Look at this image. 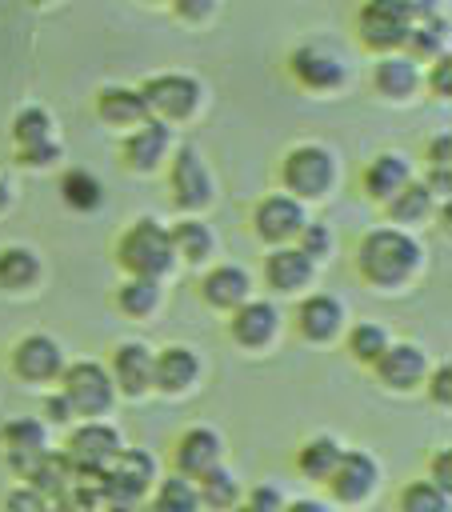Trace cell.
Masks as SVG:
<instances>
[{
  "label": "cell",
  "instance_id": "obj_30",
  "mask_svg": "<svg viewBox=\"0 0 452 512\" xmlns=\"http://www.w3.org/2000/svg\"><path fill=\"white\" fill-rule=\"evenodd\" d=\"M432 208H436V200H432V192L412 176L396 196H388L384 200V216L396 224V228H416V224H424L428 216H432Z\"/></svg>",
  "mask_w": 452,
  "mask_h": 512
},
{
  "label": "cell",
  "instance_id": "obj_19",
  "mask_svg": "<svg viewBox=\"0 0 452 512\" xmlns=\"http://www.w3.org/2000/svg\"><path fill=\"white\" fill-rule=\"evenodd\" d=\"M204 364L196 356V348L188 344H164L160 352H152V392L160 396H184L196 388Z\"/></svg>",
  "mask_w": 452,
  "mask_h": 512
},
{
  "label": "cell",
  "instance_id": "obj_44",
  "mask_svg": "<svg viewBox=\"0 0 452 512\" xmlns=\"http://www.w3.org/2000/svg\"><path fill=\"white\" fill-rule=\"evenodd\" d=\"M244 504L252 508V512H284V492L276 488V484H252L248 488V496H244Z\"/></svg>",
  "mask_w": 452,
  "mask_h": 512
},
{
  "label": "cell",
  "instance_id": "obj_18",
  "mask_svg": "<svg viewBox=\"0 0 452 512\" xmlns=\"http://www.w3.org/2000/svg\"><path fill=\"white\" fill-rule=\"evenodd\" d=\"M108 376L116 384V396L144 400L152 392V348L140 340H120L108 360Z\"/></svg>",
  "mask_w": 452,
  "mask_h": 512
},
{
  "label": "cell",
  "instance_id": "obj_37",
  "mask_svg": "<svg viewBox=\"0 0 452 512\" xmlns=\"http://www.w3.org/2000/svg\"><path fill=\"white\" fill-rule=\"evenodd\" d=\"M444 44H448V16H432V20L408 28L400 52L412 56V60L420 64V60H436V56L444 52Z\"/></svg>",
  "mask_w": 452,
  "mask_h": 512
},
{
  "label": "cell",
  "instance_id": "obj_2",
  "mask_svg": "<svg viewBox=\"0 0 452 512\" xmlns=\"http://www.w3.org/2000/svg\"><path fill=\"white\" fill-rule=\"evenodd\" d=\"M116 264L124 276H152L164 280L176 268L172 236L156 216H136L120 236H116Z\"/></svg>",
  "mask_w": 452,
  "mask_h": 512
},
{
  "label": "cell",
  "instance_id": "obj_56",
  "mask_svg": "<svg viewBox=\"0 0 452 512\" xmlns=\"http://www.w3.org/2000/svg\"><path fill=\"white\" fill-rule=\"evenodd\" d=\"M28 4H36V8H44V4H52V0H28Z\"/></svg>",
  "mask_w": 452,
  "mask_h": 512
},
{
  "label": "cell",
  "instance_id": "obj_17",
  "mask_svg": "<svg viewBox=\"0 0 452 512\" xmlns=\"http://www.w3.org/2000/svg\"><path fill=\"white\" fill-rule=\"evenodd\" d=\"M0 452H4L8 468L24 480L36 468V460L48 452V424L36 416H12L0 428Z\"/></svg>",
  "mask_w": 452,
  "mask_h": 512
},
{
  "label": "cell",
  "instance_id": "obj_26",
  "mask_svg": "<svg viewBox=\"0 0 452 512\" xmlns=\"http://www.w3.org/2000/svg\"><path fill=\"white\" fill-rule=\"evenodd\" d=\"M96 116L112 128H136L140 120H148V104L132 84H104L96 92Z\"/></svg>",
  "mask_w": 452,
  "mask_h": 512
},
{
  "label": "cell",
  "instance_id": "obj_20",
  "mask_svg": "<svg viewBox=\"0 0 452 512\" xmlns=\"http://www.w3.org/2000/svg\"><path fill=\"white\" fill-rule=\"evenodd\" d=\"M344 320H348L344 304L328 292H308L296 304V316H292L300 340H308V344H332L336 336H344Z\"/></svg>",
  "mask_w": 452,
  "mask_h": 512
},
{
  "label": "cell",
  "instance_id": "obj_11",
  "mask_svg": "<svg viewBox=\"0 0 452 512\" xmlns=\"http://www.w3.org/2000/svg\"><path fill=\"white\" fill-rule=\"evenodd\" d=\"M304 220H308L304 200H296V196H288V192H268V196H260L256 208H252V232H256V240L268 244V248L292 244Z\"/></svg>",
  "mask_w": 452,
  "mask_h": 512
},
{
  "label": "cell",
  "instance_id": "obj_43",
  "mask_svg": "<svg viewBox=\"0 0 452 512\" xmlns=\"http://www.w3.org/2000/svg\"><path fill=\"white\" fill-rule=\"evenodd\" d=\"M424 388H428V400H432V404L448 408V404H452V364H448V360H440L436 368H428Z\"/></svg>",
  "mask_w": 452,
  "mask_h": 512
},
{
  "label": "cell",
  "instance_id": "obj_1",
  "mask_svg": "<svg viewBox=\"0 0 452 512\" xmlns=\"http://www.w3.org/2000/svg\"><path fill=\"white\" fill-rule=\"evenodd\" d=\"M352 260H356V272L364 284H372L380 292H396V288L412 284V276L420 272L424 248L408 228L384 224V228H368L356 240Z\"/></svg>",
  "mask_w": 452,
  "mask_h": 512
},
{
  "label": "cell",
  "instance_id": "obj_23",
  "mask_svg": "<svg viewBox=\"0 0 452 512\" xmlns=\"http://www.w3.org/2000/svg\"><path fill=\"white\" fill-rule=\"evenodd\" d=\"M420 84H424V76H420L416 60L404 56V52H384V56L376 60V68H372V88H376L384 100H392V104L412 100V96L420 92Z\"/></svg>",
  "mask_w": 452,
  "mask_h": 512
},
{
  "label": "cell",
  "instance_id": "obj_24",
  "mask_svg": "<svg viewBox=\"0 0 452 512\" xmlns=\"http://www.w3.org/2000/svg\"><path fill=\"white\" fill-rule=\"evenodd\" d=\"M408 180H412V160L404 152H376L364 164V172H360V188L376 204H384L388 196H396Z\"/></svg>",
  "mask_w": 452,
  "mask_h": 512
},
{
  "label": "cell",
  "instance_id": "obj_12",
  "mask_svg": "<svg viewBox=\"0 0 452 512\" xmlns=\"http://www.w3.org/2000/svg\"><path fill=\"white\" fill-rule=\"evenodd\" d=\"M408 20L400 12L396 0H364L360 12H356V36L368 52H400L404 48V36H408Z\"/></svg>",
  "mask_w": 452,
  "mask_h": 512
},
{
  "label": "cell",
  "instance_id": "obj_6",
  "mask_svg": "<svg viewBox=\"0 0 452 512\" xmlns=\"http://www.w3.org/2000/svg\"><path fill=\"white\" fill-rule=\"evenodd\" d=\"M120 448H124L120 428L96 416V420L76 424V428L68 432V440H64L60 452L68 456V464H72L76 472H84V476H100V472L120 456Z\"/></svg>",
  "mask_w": 452,
  "mask_h": 512
},
{
  "label": "cell",
  "instance_id": "obj_52",
  "mask_svg": "<svg viewBox=\"0 0 452 512\" xmlns=\"http://www.w3.org/2000/svg\"><path fill=\"white\" fill-rule=\"evenodd\" d=\"M284 512H328V504L324 500H288Z\"/></svg>",
  "mask_w": 452,
  "mask_h": 512
},
{
  "label": "cell",
  "instance_id": "obj_34",
  "mask_svg": "<svg viewBox=\"0 0 452 512\" xmlns=\"http://www.w3.org/2000/svg\"><path fill=\"white\" fill-rule=\"evenodd\" d=\"M60 200L72 208V212H96L104 204V184L100 176H92L88 168H68L60 172V184H56Z\"/></svg>",
  "mask_w": 452,
  "mask_h": 512
},
{
  "label": "cell",
  "instance_id": "obj_27",
  "mask_svg": "<svg viewBox=\"0 0 452 512\" xmlns=\"http://www.w3.org/2000/svg\"><path fill=\"white\" fill-rule=\"evenodd\" d=\"M44 276V264L36 248L28 244H4L0 248V292H28Z\"/></svg>",
  "mask_w": 452,
  "mask_h": 512
},
{
  "label": "cell",
  "instance_id": "obj_29",
  "mask_svg": "<svg viewBox=\"0 0 452 512\" xmlns=\"http://www.w3.org/2000/svg\"><path fill=\"white\" fill-rule=\"evenodd\" d=\"M340 452H344V444H340L336 436L316 432V436H308V440L296 448V472H300L304 480H312V484H324V480L332 476Z\"/></svg>",
  "mask_w": 452,
  "mask_h": 512
},
{
  "label": "cell",
  "instance_id": "obj_46",
  "mask_svg": "<svg viewBox=\"0 0 452 512\" xmlns=\"http://www.w3.org/2000/svg\"><path fill=\"white\" fill-rule=\"evenodd\" d=\"M72 420H76V412H72L68 396H64V392H48V396H44V424H48V428H52V424H56V428H68Z\"/></svg>",
  "mask_w": 452,
  "mask_h": 512
},
{
  "label": "cell",
  "instance_id": "obj_8",
  "mask_svg": "<svg viewBox=\"0 0 452 512\" xmlns=\"http://www.w3.org/2000/svg\"><path fill=\"white\" fill-rule=\"evenodd\" d=\"M156 480H160L156 456L144 448H120V456L100 472L108 500H120V504H140L156 488Z\"/></svg>",
  "mask_w": 452,
  "mask_h": 512
},
{
  "label": "cell",
  "instance_id": "obj_10",
  "mask_svg": "<svg viewBox=\"0 0 452 512\" xmlns=\"http://www.w3.org/2000/svg\"><path fill=\"white\" fill-rule=\"evenodd\" d=\"M376 484H380V464L364 448H344L340 460H336V468H332V476L324 480L332 504H340V508L364 504L376 492Z\"/></svg>",
  "mask_w": 452,
  "mask_h": 512
},
{
  "label": "cell",
  "instance_id": "obj_32",
  "mask_svg": "<svg viewBox=\"0 0 452 512\" xmlns=\"http://www.w3.org/2000/svg\"><path fill=\"white\" fill-rule=\"evenodd\" d=\"M76 476H84V472H76V468L68 464V456H64V452H52V448H48L24 480H28L44 500H60V496H68V488L76 484Z\"/></svg>",
  "mask_w": 452,
  "mask_h": 512
},
{
  "label": "cell",
  "instance_id": "obj_50",
  "mask_svg": "<svg viewBox=\"0 0 452 512\" xmlns=\"http://www.w3.org/2000/svg\"><path fill=\"white\" fill-rule=\"evenodd\" d=\"M396 4H400L408 24H424V20L440 16V0H396Z\"/></svg>",
  "mask_w": 452,
  "mask_h": 512
},
{
  "label": "cell",
  "instance_id": "obj_16",
  "mask_svg": "<svg viewBox=\"0 0 452 512\" xmlns=\"http://www.w3.org/2000/svg\"><path fill=\"white\" fill-rule=\"evenodd\" d=\"M280 332V308L272 300H256L248 296L240 308L228 312V340L236 348H248V352H260L276 340Z\"/></svg>",
  "mask_w": 452,
  "mask_h": 512
},
{
  "label": "cell",
  "instance_id": "obj_5",
  "mask_svg": "<svg viewBox=\"0 0 452 512\" xmlns=\"http://www.w3.org/2000/svg\"><path fill=\"white\" fill-rule=\"evenodd\" d=\"M140 96L148 104V116L164 120V124H180V120H192L200 100H204V88L196 76H184V72H160V76H148L140 84Z\"/></svg>",
  "mask_w": 452,
  "mask_h": 512
},
{
  "label": "cell",
  "instance_id": "obj_53",
  "mask_svg": "<svg viewBox=\"0 0 452 512\" xmlns=\"http://www.w3.org/2000/svg\"><path fill=\"white\" fill-rule=\"evenodd\" d=\"M52 512H96V508H88V504H80L72 496H60V500H52Z\"/></svg>",
  "mask_w": 452,
  "mask_h": 512
},
{
  "label": "cell",
  "instance_id": "obj_25",
  "mask_svg": "<svg viewBox=\"0 0 452 512\" xmlns=\"http://www.w3.org/2000/svg\"><path fill=\"white\" fill-rule=\"evenodd\" d=\"M252 296V276L240 264H216L200 280V300L216 312H232Z\"/></svg>",
  "mask_w": 452,
  "mask_h": 512
},
{
  "label": "cell",
  "instance_id": "obj_36",
  "mask_svg": "<svg viewBox=\"0 0 452 512\" xmlns=\"http://www.w3.org/2000/svg\"><path fill=\"white\" fill-rule=\"evenodd\" d=\"M148 496H152V512H204L200 496H196V480H188L180 472L156 480V488Z\"/></svg>",
  "mask_w": 452,
  "mask_h": 512
},
{
  "label": "cell",
  "instance_id": "obj_55",
  "mask_svg": "<svg viewBox=\"0 0 452 512\" xmlns=\"http://www.w3.org/2000/svg\"><path fill=\"white\" fill-rule=\"evenodd\" d=\"M228 512H252V508H248V504L240 500V504H236V508H228Z\"/></svg>",
  "mask_w": 452,
  "mask_h": 512
},
{
  "label": "cell",
  "instance_id": "obj_21",
  "mask_svg": "<svg viewBox=\"0 0 452 512\" xmlns=\"http://www.w3.org/2000/svg\"><path fill=\"white\" fill-rule=\"evenodd\" d=\"M224 460V436L208 424H192L176 436V448H172V472L196 480L200 472H208L212 464Z\"/></svg>",
  "mask_w": 452,
  "mask_h": 512
},
{
  "label": "cell",
  "instance_id": "obj_49",
  "mask_svg": "<svg viewBox=\"0 0 452 512\" xmlns=\"http://www.w3.org/2000/svg\"><path fill=\"white\" fill-rule=\"evenodd\" d=\"M172 4V12L180 16V20H188V24H200V20H208L212 12H216V0H168Z\"/></svg>",
  "mask_w": 452,
  "mask_h": 512
},
{
  "label": "cell",
  "instance_id": "obj_51",
  "mask_svg": "<svg viewBox=\"0 0 452 512\" xmlns=\"http://www.w3.org/2000/svg\"><path fill=\"white\" fill-rule=\"evenodd\" d=\"M428 192H432V200H448V192H452V168H428V176L420 180Z\"/></svg>",
  "mask_w": 452,
  "mask_h": 512
},
{
  "label": "cell",
  "instance_id": "obj_54",
  "mask_svg": "<svg viewBox=\"0 0 452 512\" xmlns=\"http://www.w3.org/2000/svg\"><path fill=\"white\" fill-rule=\"evenodd\" d=\"M8 204H12V188L8 180H0V212H8Z\"/></svg>",
  "mask_w": 452,
  "mask_h": 512
},
{
  "label": "cell",
  "instance_id": "obj_40",
  "mask_svg": "<svg viewBox=\"0 0 452 512\" xmlns=\"http://www.w3.org/2000/svg\"><path fill=\"white\" fill-rule=\"evenodd\" d=\"M292 244H296V248H300V252H304L312 264H320V260H328V256H332L336 236H332V228H328L324 220H304Z\"/></svg>",
  "mask_w": 452,
  "mask_h": 512
},
{
  "label": "cell",
  "instance_id": "obj_48",
  "mask_svg": "<svg viewBox=\"0 0 452 512\" xmlns=\"http://www.w3.org/2000/svg\"><path fill=\"white\" fill-rule=\"evenodd\" d=\"M428 480H432L436 488L452 492V452H448V448L432 452V460H428Z\"/></svg>",
  "mask_w": 452,
  "mask_h": 512
},
{
  "label": "cell",
  "instance_id": "obj_45",
  "mask_svg": "<svg viewBox=\"0 0 452 512\" xmlns=\"http://www.w3.org/2000/svg\"><path fill=\"white\" fill-rule=\"evenodd\" d=\"M428 92H432L436 100H448V96H452V56H448V52H440V56L432 60V68H428Z\"/></svg>",
  "mask_w": 452,
  "mask_h": 512
},
{
  "label": "cell",
  "instance_id": "obj_14",
  "mask_svg": "<svg viewBox=\"0 0 452 512\" xmlns=\"http://www.w3.org/2000/svg\"><path fill=\"white\" fill-rule=\"evenodd\" d=\"M428 368H432L428 352L420 344H408V340H392L380 352V360L372 364L380 388H388V392H416V388H424Z\"/></svg>",
  "mask_w": 452,
  "mask_h": 512
},
{
  "label": "cell",
  "instance_id": "obj_9",
  "mask_svg": "<svg viewBox=\"0 0 452 512\" xmlns=\"http://www.w3.org/2000/svg\"><path fill=\"white\" fill-rule=\"evenodd\" d=\"M64 348H60V340H52L48 332H28V336H20L16 344H12V352H8V368H12V376L16 380H24V384H52V380H60V372H64Z\"/></svg>",
  "mask_w": 452,
  "mask_h": 512
},
{
  "label": "cell",
  "instance_id": "obj_13",
  "mask_svg": "<svg viewBox=\"0 0 452 512\" xmlns=\"http://www.w3.org/2000/svg\"><path fill=\"white\" fill-rule=\"evenodd\" d=\"M120 156H124V168L136 172V176H152L164 168V160L172 156V128L156 116L140 120L136 128H128V136L120 140Z\"/></svg>",
  "mask_w": 452,
  "mask_h": 512
},
{
  "label": "cell",
  "instance_id": "obj_4",
  "mask_svg": "<svg viewBox=\"0 0 452 512\" xmlns=\"http://www.w3.org/2000/svg\"><path fill=\"white\" fill-rule=\"evenodd\" d=\"M60 392L80 420H96L116 404V384L100 360H72L60 372Z\"/></svg>",
  "mask_w": 452,
  "mask_h": 512
},
{
  "label": "cell",
  "instance_id": "obj_38",
  "mask_svg": "<svg viewBox=\"0 0 452 512\" xmlns=\"http://www.w3.org/2000/svg\"><path fill=\"white\" fill-rule=\"evenodd\" d=\"M396 512H452V492L432 480H412L396 492Z\"/></svg>",
  "mask_w": 452,
  "mask_h": 512
},
{
  "label": "cell",
  "instance_id": "obj_3",
  "mask_svg": "<svg viewBox=\"0 0 452 512\" xmlns=\"http://www.w3.org/2000/svg\"><path fill=\"white\" fill-rule=\"evenodd\" d=\"M280 184L296 200H324L336 184V156L316 140L292 144L280 160Z\"/></svg>",
  "mask_w": 452,
  "mask_h": 512
},
{
  "label": "cell",
  "instance_id": "obj_7",
  "mask_svg": "<svg viewBox=\"0 0 452 512\" xmlns=\"http://www.w3.org/2000/svg\"><path fill=\"white\" fill-rule=\"evenodd\" d=\"M168 184H172V204L180 208V216H200L212 200H216V184L212 172L204 164V156L184 144L172 152V168H168Z\"/></svg>",
  "mask_w": 452,
  "mask_h": 512
},
{
  "label": "cell",
  "instance_id": "obj_22",
  "mask_svg": "<svg viewBox=\"0 0 452 512\" xmlns=\"http://www.w3.org/2000/svg\"><path fill=\"white\" fill-rule=\"evenodd\" d=\"M264 284L276 292V296H296L312 284L316 276V264L296 248V244H276L268 256H264Z\"/></svg>",
  "mask_w": 452,
  "mask_h": 512
},
{
  "label": "cell",
  "instance_id": "obj_47",
  "mask_svg": "<svg viewBox=\"0 0 452 512\" xmlns=\"http://www.w3.org/2000/svg\"><path fill=\"white\" fill-rule=\"evenodd\" d=\"M424 160H428V168H452V136L436 132L428 140V148H424Z\"/></svg>",
  "mask_w": 452,
  "mask_h": 512
},
{
  "label": "cell",
  "instance_id": "obj_42",
  "mask_svg": "<svg viewBox=\"0 0 452 512\" xmlns=\"http://www.w3.org/2000/svg\"><path fill=\"white\" fill-rule=\"evenodd\" d=\"M60 156H64L60 140H44V144H32V148H16V164H20V168H32V172L60 164Z\"/></svg>",
  "mask_w": 452,
  "mask_h": 512
},
{
  "label": "cell",
  "instance_id": "obj_39",
  "mask_svg": "<svg viewBox=\"0 0 452 512\" xmlns=\"http://www.w3.org/2000/svg\"><path fill=\"white\" fill-rule=\"evenodd\" d=\"M44 140H56L52 116H48L44 108H36V104L20 108V112L12 116V144H16V148H32V144H44Z\"/></svg>",
  "mask_w": 452,
  "mask_h": 512
},
{
  "label": "cell",
  "instance_id": "obj_15",
  "mask_svg": "<svg viewBox=\"0 0 452 512\" xmlns=\"http://www.w3.org/2000/svg\"><path fill=\"white\" fill-rule=\"evenodd\" d=\"M288 72L308 92H336L348 80L344 60L332 48H324V44H300V48H292L288 52Z\"/></svg>",
  "mask_w": 452,
  "mask_h": 512
},
{
  "label": "cell",
  "instance_id": "obj_28",
  "mask_svg": "<svg viewBox=\"0 0 452 512\" xmlns=\"http://www.w3.org/2000/svg\"><path fill=\"white\" fill-rule=\"evenodd\" d=\"M168 236H172L176 260H184V264H208L212 252H216V236H212V228L200 216H180L168 228Z\"/></svg>",
  "mask_w": 452,
  "mask_h": 512
},
{
  "label": "cell",
  "instance_id": "obj_35",
  "mask_svg": "<svg viewBox=\"0 0 452 512\" xmlns=\"http://www.w3.org/2000/svg\"><path fill=\"white\" fill-rule=\"evenodd\" d=\"M388 344H392V332H388L380 320H356V324L344 332L348 356H352L356 364H364V368H372Z\"/></svg>",
  "mask_w": 452,
  "mask_h": 512
},
{
  "label": "cell",
  "instance_id": "obj_41",
  "mask_svg": "<svg viewBox=\"0 0 452 512\" xmlns=\"http://www.w3.org/2000/svg\"><path fill=\"white\" fill-rule=\"evenodd\" d=\"M0 512H52V500H44V496L24 480V484H16V488L4 492Z\"/></svg>",
  "mask_w": 452,
  "mask_h": 512
},
{
  "label": "cell",
  "instance_id": "obj_31",
  "mask_svg": "<svg viewBox=\"0 0 452 512\" xmlns=\"http://www.w3.org/2000/svg\"><path fill=\"white\" fill-rule=\"evenodd\" d=\"M112 304H116L124 316L144 320V316H152V312L164 304V288H160V280H152V276H124V280L116 284V292H112Z\"/></svg>",
  "mask_w": 452,
  "mask_h": 512
},
{
  "label": "cell",
  "instance_id": "obj_33",
  "mask_svg": "<svg viewBox=\"0 0 452 512\" xmlns=\"http://www.w3.org/2000/svg\"><path fill=\"white\" fill-rule=\"evenodd\" d=\"M196 496H200L204 512H228V508H236L244 500V488L224 464H212L208 472L196 476Z\"/></svg>",
  "mask_w": 452,
  "mask_h": 512
}]
</instances>
